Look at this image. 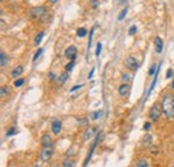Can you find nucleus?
Masks as SVG:
<instances>
[{"instance_id": "f257e3e1", "label": "nucleus", "mask_w": 174, "mask_h": 167, "mask_svg": "<svg viewBox=\"0 0 174 167\" xmlns=\"http://www.w3.org/2000/svg\"><path fill=\"white\" fill-rule=\"evenodd\" d=\"M161 107H162V112L169 120L174 119V95L172 92H167L163 95L162 102H161Z\"/></svg>"}, {"instance_id": "f03ea898", "label": "nucleus", "mask_w": 174, "mask_h": 167, "mask_svg": "<svg viewBox=\"0 0 174 167\" xmlns=\"http://www.w3.org/2000/svg\"><path fill=\"white\" fill-rule=\"evenodd\" d=\"M47 12V7L46 5H39V7H34L30 11V17L32 20H40Z\"/></svg>"}, {"instance_id": "7ed1b4c3", "label": "nucleus", "mask_w": 174, "mask_h": 167, "mask_svg": "<svg viewBox=\"0 0 174 167\" xmlns=\"http://www.w3.org/2000/svg\"><path fill=\"white\" fill-rule=\"evenodd\" d=\"M162 107H161L160 103H154L150 108V112H149V118L151 119V122H158L162 115Z\"/></svg>"}, {"instance_id": "20e7f679", "label": "nucleus", "mask_w": 174, "mask_h": 167, "mask_svg": "<svg viewBox=\"0 0 174 167\" xmlns=\"http://www.w3.org/2000/svg\"><path fill=\"white\" fill-rule=\"evenodd\" d=\"M101 138H102V132H97V135L94 137V143H92L91 147H90V151H89V154H87V156H86V160H85V165H83V167H86L87 165H89L90 159H91V155L94 154V151H95V148H97L99 140H101Z\"/></svg>"}, {"instance_id": "39448f33", "label": "nucleus", "mask_w": 174, "mask_h": 167, "mask_svg": "<svg viewBox=\"0 0 174 167\" xmlns=\"http://www.w3.org/2000/svg\"><path fill=\"white\" fill-rule=\"evenodd\" d=\"M52 154H54L52 147H43L39 153V159L42 162H50L52 158Z\"/></svg>"}, {"instance_id": "423d86ee", "label": "nucleus", "mask_w": 174, "mask_h": 167, "mask_svg": "<svg viewBox=\"0 0 174 167\" xmlns=\"http://www.w3.org/2000/svg\"><path fill=\"white\" fill-rule=\"evenodd\" d=\"M125 66L127 67L129 70H131V71H137L138 70V67H139V64H138V61H137V59L134 56H127L126 58V60H125Z\"/></svg>"}, {"instance_id": "0eeeda50", "label": "nucleus", "mask_w": 174, "mask_h": 167, "mask_svg": "<svg viewBox=\"0 0 174 167\" xmlns=\"http://www.w3.org/2000/svg\"><path fill=\"white\" fill-rule=\"evenodd\" d=\"M76 54H78V49H76L75 46H70V47H67L66 51H64V56L70 60H75Z\"/></svg>"}, {"instance_id": "6e6552de", "label": "nucleus", "mask_w": 174, "mask_h": 167, "mask_svg": "<svg viewBox=\"0 0 174 167\" xmlns=\"http://www.w3.org/2000/svg\"><path fill=\"white\" fill-rule=\"evenodd\" d=\"M130 90H131V86H130L129 83H122V84L118 87V94H119V96L125 98L130 94Z\"/></svg>"}, {"instance_id": "1a4fd4ad", "label": "nucleus", "mask_w": 174, "mask_h": 167, "mask_svg": "<svg viewBox=\"0 0 174 167\" xmlns=\"http://www.w3.org/2000/svg\"><path fill=\"white\" fill-rule=\"evenodd\" d=\"M95 132H97V127H87L86 131L83 132L82 140L83 142H87V140H90V139H92V137L95 135Z\"/></svg>"}, {"instance_id": "9d476101", "label": "nucleus", "mask_w": 174, "mask_h": 167, "mask_svg": "<svg viewBox=\"0 0 174 167\" xmlns=\"http://www.w3.org/2000/svg\"><path fill=\"white\" fill-rule=\"evenodd\" d=\"M40 144H42V147H52L54 140H52V138L48 134H43L40 137Z\"/></svg>"}, {"instance_id": "9b49d317", "label": "nucleus", "mask_w": 174, "mask_h": 167, "mask_svg": "<svg viewBox=\"0 0 174 167\" xmlns=\"http://www.w3.org/2000/svg\"><path fill=\"white\" fill-rule=\"evenodd\" d=\"M51 131H52V134H55V135L60 134V131H62V122L59 119H54L51 122Z\"/></svg>"}, {"instance_id": "f8f14e48", "label": "nucleus", "mask_w": 174, "mask_h": 167, "mask_svg": "<svg viewBox=\"0 0 174 167\" xmlns=\"http://www.w3.org/2000/svg\"><path fill=\"white\" fill-rule=\"evenodd\" d=\"M23 66H16V67H14V70L11 71V76L12 78H15V79H18L19 76L23 74Z\"/></svg>"}, {"instance_id": "ddd939ff", "label": "nucleus", "mask_w": 174, "mask_h": 167, "mask_svg": "<svg viewBox=\"0 0 174 167\" xmlns=\"http://www.w3.org/2000/svg\"><path fill=\"white\" fill-rule=\"evenodd\" d=\"M7 64H8V56H7V54H5L4 51H2L0 52V66L5 67Z\"/></svg>"}, {"instance_id": "4468645a", "label": "nucleus", "mask_w": 174, "mask_h": 167, "mask_svg": "<svg viewBox=\"0 0 174 167\" xmlns=\"http://www.w3.org/2000/svg\"><path fill=\"white\" fill-rule=\"evenodd\" d=\"M67 79H68V72H67V71H64V72H62L60 75L58 76V83L62 86V84H64V83L67 82Z\"/></svg>"}, {"instance_id": "2eb2a0df", "label": "nucleus", "mask_w": 174, "mask_h": 167, "mask_svg": "<svg viewBox=\"0 0 174 167\" xmlns=\"http://www.w3.org/2000/svg\"><path fill=\"white\" fill-rule=\"evenodd\" d=\"M154 43H155V51H157L158 54H160V52L162 51V48H163V43H162V39H161V38H155Z\"/></svg>"}, {"instance_id": "dca6fc26", "label": "nucleus", "mask_w": 174, "mask_h": 167, "mask_svg": "<svg viewBox=\"0 0 174 167\" xmlns=\"http://www.w3.org/2000/svg\"><path fill=\"white\" fill-rule=\"evenodd\" d=\"M133 82V75L130 72H123L122 74V83H131Z\"/></svg>"}, {"instance_id": "f3484780", "label": "nucleus", "mask_w": 174, "mask_h": 167, "mask_svg": "<svg viewBox=\"0 0 174 167\" xmlns=\"http://www.w3.org/2000/svg\"><path fill=\"white\" fill-rule=\"evenodd\" d=\"M102 115H103V111L99 110V111H94V112H91V115H90V119L92 120H98L99 118H102Z\"/></svg>"}, {"instance_id": "a211bd4d", "label": "nucleus", "mask_w": 174, "mask_h": 167, "mask_svg": "<svg viewBox=\"0 0 174 167\" xmlns=\"http://www.w3.org/2000/svg\"><path fill=\"white\" fill-rule=\"evenodd\" d=\"M44 31H40V32L38 33V35L35 36V39H34V44L35 46H39V43L42 42V39H43V36H44Z\"/></svg>"}, {"instance_id": "6ab92c4d", "label": "nucleus", "mask_w": 174, "mask_h": 167, "mask_svg": "<svg viewBox=\"0 0 174 167\" xmlns=\"http://www.w3.org/2000/svg\"><path fill=\"white\" fill-rule=\"evenodd\" d=\"M135 167H149V162L145 158H141V159H138V162L135 163Z\"/></svg>"}, {"instance_id": "aec40b11", "label": "nucleus", "mask_w": 174, "mask_h": 167, "mask_svg": "<svg viewBox=\"0 0 174 167\" xmlns=\"http://www.w3.org/2000/svg\"><path fill=\"white\" fill-rule=\"evenodd\" d=\"M8 94H10V88H8L7 86H2V88H0V96L5 98Z\"/></svg>"}, {"instance_id": "412c9836", "label": "nucleus", "mask_w": 174, "mask_h": 167, "mask_svg": "<svg viewBox=\"0 0 174 167\" xmlns=\"http://www.w3.org/2000/svg\"><path fill=\"white\" fill-rule=\"evenodd\" d=\"M86 35H87V30L86 28L80 27V28L76 30V36H78V38H85Z\"/></svg>"}, {"instance_id": "4be33fe9", "label": "nucleus", "mask_w": 174, "mask_h": 167, "mask_svg": "<svg viewBox=\"0 0 174 167\" xmlns=\"http://www.w3.org/2000/svg\"><path fill=\"white\" fill-rule=\"evenodd\" d=\"M24 82H26V80H24V79H21V78L16 79V80H15V82H14V86H15V88H20L21 86L24 84Z\"/></svg>"}, {"instance_id": "5701e85b", "label": "nucleus", "mask_w": 174, "mask_h": 167, "mask_svg": "<svg viewBox=\"0 0 174 167\" xmlns=\"http://www.w3.org/2000/svg\"><path fill=\"white\" fill-rule=\"evenodd\" d=\"M74 66H75V61H74V60H70V63H67V66L64 67V71H67V72H70V71H72Z\"/></svg>"}, {"instance_id": "b1692460", "label": "nucleus", "mask_w": 174, "mask_h": 167, "mask_svg": "<svg viewBox=\"0 0 174 167\" xmlns=\"http://www.w3.org/2000/svg\"><path fill=\"white\" fill-rule=\"evenodd\" d=\"M72 166H74V159H71V158H67L63 162V167H72Z\"/></svg>"}, {"instance_id": "393cba45", "label": "nucleus", "mask_w": 174, "mask_h": 167, "mask_svg": "<svg viewBox=\"0 0 174 167\" xmlns=\"http://www.w3.org/2000/svg\"><path fill=\"white\" fill-rule=\"evenodd\" d=\"M126 15H127V8H123V10L119 12V15H118V20H119V21L123 20V19H125Z\"/></svg>"}, {"instance_id": "a878e982", "label": "nucleus", "mask_w": 174, "mask_h": 167, "mask_svg": "<svg viewBox=\"0 0 174 167\" xmlns=\"http://www.w3.org/2000/svg\"><path fill=\"white\" fill-rule=\"evenodd\" d=\"M18 132V130L15 127H10V130L7 131V134H5V137H12V135H15Z\"/></svg>"}, {"instance_id": "bb28decb", "label": "nucleus", "mask_w": 174, "mask_h": 167, "mask_svg": "<svg viewBox=\"0 0 174 167\" xmlns=\"http://www.w3.org/2000/svg\"><path fill=\"white\" fill-rule=\"evenodd\" d=\"M137 31H138L137 26H131V27L129 28V35H130V36H134L135 33H137Z\"/></svg>"}, {"instance_id": "cd10ccee", "label": "nucleus", "mask_w": 174, "mask_h": 167, "mask_svg": "<svg viewBox=\"0 0 174 167\" xmlns=\"http://www.w3.org/2000/svg\"><path fill=\"white\" fill-rule=\"evenodd\" d=\"M174 76V70L173 68H167L166 71V79H170V78H173Z\"/></svg>"}, {"instance_id": "c85d7f7f", "label": "nucleus", "mask_w": 174, "mask_h": 167, "mask_svg": "<svg viewBox=\"0 0 174 167\" xmlns=\"http://www.w3.org/2000/svg\"><path fill=\"white\" fill-rule=\"evenodd\" d=\"M42 52H43V48H39L38 51L35 52V55H34V59H32V60H34V61H35V60H38V58L40 56V55H42Z\"/></svg>"}, {"instance_id": "c756f323", "label": "nucleus", "mask_w": 174, "mask_h": 167, "mask_svg": "<svg viewBox=\"0 0 174 167\" xmlns=\"http://www.w3.org/2000/svg\"><path fill=\"white\" fill-rule=\"evenodd\" d=\"M151 143V137L150 135H147V137L143 138V144H146V146H149V144Z\"/></svg>"}, {"instance_id": "7c9ffc66", "label": "nucleus", "mask_w": 174, "mask_h": 167, "mask_svg": "<svg viewBox=\"0 0 174 167\" xmlns=\"http://www.w3.org/2000/svg\"><path fill=\"white\" fill-rule=\"evenodd\" d=\"M101 51H102V43H98V44H97V49H95V55H97V56H99Z\"/></svg>"}, {"instance_id": "2f4dec72", "label": "nucleus", "mask_w": 174, "mask_h": 167, "mask_svg": "<svg viewBox=\"0 0 174 167\" xmlns=\"http://www.w3.org/2000/svg\"><path fill=\"white\" fill-rule=\"evenodd\" d=\"M82 87H83V84H75L72 88L70 90V92H75L76 90H79V88H82Z\"/></svg>"}, {"instance_id": "473e14b6", "label": "nucleus", "mask_w": 174, "mask_h": 167, "mask_svg": "<svg viewBox=\"0 0 174 167\" xmlns=\"http://www.w3.org/2000/svg\"><path fill=\"white\" fill-rule=\"evenodd\" d=\"M150 126H151L150 122H146L143 124V130H145V131H149V130H150Z\"/></svg>"}, {"instance_id": "72a5a7b5", "label": "nucleus", "mask_w": 174, "mask_h": 167, "mask_svg": "<svg viewBox=\"0 0 174 167\" xmlns=\"http://www.w3.org/2000/svg\"><path fill=\"white\" fill-rule=\"evenodd\" d=\"M91 5L94 8H98V5H99V2L98 0H91Z\"/></svg>"}, {"instance_id": "f704fd0d", "label": "nucleus", "mask_w": 174, "mask_h": 167, "mask_svg": "<svg viewBox=\"0 0 174 167\" xmlns=\"http://www.w3.org/2000/svg\"><path fill=\"white\" fill-rule=\"evenodd\" d=\"M48 79L50 80H55V79H56V75H55L54 72H50L48 74Z\"/></svg>"}, {"instance_id": "c9c22d12", "label": "nucleus", "mask_w": 174, "mask_h": 167, "mask_svg": "<svg viewBox=\"0 0 174 167\" xmlns=\"http://www.w3.org/2000/svg\"><path fill=\"white\" fill-rule=\"evenodd\" d=\"M154 71H155V64H153V66H151V68L149 70V75H154Z\"/></svg>"}, {"instance_id": "e433bc0d", "label": "nucleus", "mask_w": 174, "mask_h": 167, "mask_svg": "<svg viewBox=\"0 0 174 167\" xmlns=\"http://www.w3.org/2000/svg\"><path fill=\"white\" fill-rule=\"evenodd\" d=\"M78 123H79V124H87V119H80V118H78Z\"/></svg>"}, {"instance_id": "4c0bfd02", "label": "nucleus", "mask_w": 174, "mask_h": 167, "mask_svg": "<svg viewBox=\"0 0 174 167\" xmlns=\"http://www.w3.org/2000/svg\"><path fill=\"white\" fill-rule=\"evenodd\" d=\"M94 71H95V68H91V71H90V74H89V76H87V78L91 79V78H92V75H94Z\"/></svg>"}, {"instance_id": "58836bf2", "label": "nucleus", "mask_w": 174, "mask_h": 167, "mask_svg": "<svg viewBox=\"0 0 174 167\" xmlns=\"http://www.w3.org/2000/svg\"><path fill=\"white\" fill-rule=\"evenodd\" d=\"M48 2H50V4H56L58 0H48Z\"/></svg>"}, {"instance_id": "ea45409f", "label": "nucleus", "mask_w": 174, "mask_h": 167, "mask_svg": "<svg viewBox=\"0 0 174 167\" xmlns=\"http://www.w3.org/2000/svg\"><path fill=\"white\" fill-rule=\"evenodd\" d=\"M34 167H43L42 165H40L39 162H36V163H34Z\"/></svg>"}, {"instance_id": "a19ab883", "label": "nucleus", "mask_w": 174, "mask_h": 167, "mask_svg": "<svg viewBox=\"0 0 174 167\" xmlns=\"http://www.w3.org/2000/svg\"><path fill=\"white\" fill-rule=\"evenodd\" d=\"M118 3H119V4H123V3H126V0H118Z\"/></svg>"}, {"instance_id": "79ce46f5", "label": "nucleus", "mask_w": 174, "mask_h": 167, "mask_svg": "<svg viewBox=\"0 0 174 167\" xmlns=\"http://www.w3.org/2000/svg\"><path fill=\"white\" fill-rule=\"evenodd\" d=\"M172 88H174V76H173V83H172Z\"/></svg>"}, {"instance_id": "37998d69", "label": "nucleus", "mask_w": 174, "mask_h": 167, "mask_svg": "<svg viewBox=\"0 0 174 167\" xmlns=\"http://www.w3.org/2000/svg\"><path fill=\"white\" fill-rule=\"evenodd\" d=\"M0 2H5V0H0Z\"/></svg>"}, {"instance_id": "c03bdc74", "label": "nucleus", "mask_w": 174, "mask_h": 167, "mask_svg": "<svg viewBox=\"0 0 174 167\" xmlns=\"http://www.w3.org/2000/svg\"><path fill=\"white\" fill-rule=\"evenodd\" d=\"M173 167H174V165H173Z\"/></svg>"}]
</instances>
